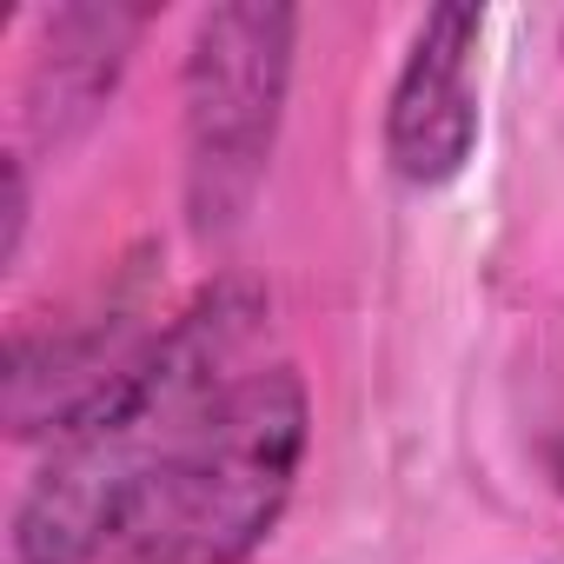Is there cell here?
I'll return each mask as SVG.
<instances>
[{
    "mask_svg": "<svg viewBox=\"0 0 564 564\" xmlns=\"http://www.w3.org/2000/svg\"><path fill=\"white\" fill-rule=\"evenodd\" d=\"M265 300L239 279L199 293L147 352L140 366L61 438L47 471L14 511V557L21 564H94L153 471L206 425V412L239 386L226 366L239 359L246 333L259 326Z\"/></svg>",
    "mask_w": 564,
    "mask_h": 564,
    "instance_id": "obj_1",
    "label": "cell"
},
{
    "mask_svg": "<svg viewBox=\"0 0 564 564\" xmlns=\"http://www.w3.org/2000/svg\"><path fill=\"white\" fill-rule=\"evenodd\" d=\"M306 379L293 366L246 372L206 425L153 471L120 518L113 564H246L279 524L306 458Z\"/></svg>",
    "mask_w": 564,
    "mask_h": 564,
    "instance_id": "obj_2",
    "label": "cell"
},
{
    "mask_svg": "<svg viewBox=\"0 0 564 564\" xmlns=\"http://www.w3.org/2000/svg\"><path fill=\"white\" fill-rule=\"evenodd\" d=\"M293 28L300 14L279 0H226L199 14L186 54V206L199 239H226L265 180L293 80Z\"/></svg>",
    "mask_w": 564,
    "mask_h": 564,
    "instance_id": "obj_3",
    "label": "cell"
},
{
    "mask_svg": "<svg viewBox=\"0 0 564 564\" xmlns=\"http://www.w3.org/2000/svg\"><path fill=\"white\" fill-rule=\"evenodd\" d=\"M471 41H478V8H432L412 61L392 87L386 153L412 186L452 180L478 147V94L465 80Z\"/></svg>",
    "mask_w": 564,
    "mask_h": 564,
    "instance_id": "obj_4",
    "label": "cell"
},
{
    "mask_svg": "<svg viewBox=\"0 0 564 564\" xmlns=\"http://www.w3.org/2000/svg\"><path fill=\"white\" fill-rule=\"evenodd\" d=\"M133 34H140L133 8H61L47 21V47H41L34 87H28V127L54 147L74 127H87L127 67Z\"/></svg>",
    "mask_w": 564,
    "mask_h": 564,
    "instance_id": "obj_5",
    "label": "cell"
},
{
    "mask_svg": "<svg viewBox=\"0 0 564 564\" xmlns=\"http://www.w3.org/2000/svg\"><path fill=\"white\" fill-rule=\"evenodd\" d=\"M21 232H28V173H21V160H8V239H0V265L21 259Z\"/></svg>",
    "mask_w": 564,
    "mask_h": 564,
    "instance_id": "obj_6",
    "label": "cell"
}]
</instances>
